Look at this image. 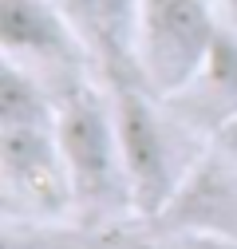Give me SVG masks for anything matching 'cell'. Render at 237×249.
<instances>
[{
    "label": "cell",
    "instance_id": "obj_1",
    "mask_svg": "<svg viewBox=\"0 0 237 249\" xmlns=\"http://www.w3.org/2000/svg\"><path fill=\"white\" fill-rule=\"evenodd\" d=\"M0 174L12 198L36 206L40 213L71 206L55 103L36 83V71L16 59H4L0 71Z\"/></svg>",
    "mask_w": 237,
    "mask_h": 249
},
{
    "label": "cell",
    "instance_id": "obj_2",
    "mask_svg": "<svg viewBox=\"0 0 237 249\" xmlns=\"http://www.w3.org/2000/svg\"><path fill=\"white\" fill-rule=\"evenodd\" d=\"M55 123L71 182V206L83 210L87 217H111L135 210L111 91L103 95L87 83H71L64 99L55 103Z\"/></svg>",
    "mask_w": 237,
    "mask_h": 249
},
{
    "label": "cell",
    "instance_id": "obj_3",
    "mask_svg": "<svg viewBox=\"0 0 237 249\" xmlns=\"http://www.w3.org/2000/svg\"><path fill=\"white\" fill-rule=\"evenodd\" d=\"M221 0H138L135 20V75L158 99H178L202 75L221 40Z\"/></svg>",
    "mask_w": 237,
    "mask_h": 249
},
{
    "label": "cell",
    "instance_id": "obj_4",
    "mask_svg": "<svg viewBox=\"0 0 237 249\" xmlns=\"http://www.w3.org/2000/svg\"><path fill=\"white\" fill-rule=\"evenodd\" d=\"M111 103H115V127H118V146L127 162V182H131V202L138 217H154L178 190L186 170L178 166L170 135L154 111L151 91L138 83V75H111Z\"/></svg>",
    "mask_w": 237,
    "mask_h": 249
},
{
    "label": "cell",
    "instance_id": "obj_5",
    "mask_svg": "<svg viewBox=\"0 0 237 249\" xmlns=\"http://www.w3.org/2000/svg\"><path fill=\"white\" fill-rule=\"evenodd\" d=\"M151 222L158 230H194L237 245V162L221 146L202 154Z\"/></svg>",
    "mask_w": 237,
    "mask_h": 249
},
{
    "label": "cell",
    "instance_id": "obj_6",
    "mask_svg": "<svg viewBox=\"0 0 237 249\" xmlns=\"http://www.w3.org/2000/svg\"><path fill=\"white\" fill-rule=\"evenodd\" d=\"M0 48L4 59L36 71L40 64H71L83 40L55 0H0Z\"/></svg>",
    "mask_w": 237,
    "mask_h": 249
},
{
    "label": "cell",
    "instance_id": "obj_7",
    "mask_svg": "<svg viewBox=\"0 0 237 249\" xmlns=\"http://www.w3.org/2000/svg\"><path fill=\"white\" fill-rule=\"evenodd\" d=\"M83 48L99 52L111 75H135V20L138 0H55Z\"/></svg>",
    "mask_w": 237,
    "mask_h": 249
},
{
    "label": "cell",
    "instance_id": "obj_8",
    "mask_svg": "<svg viewBox=\"0 0 237 249\" xmlns=\"http://www.w3.org/2000/svg\"><path fill=\"white\" fill-rule=\"evenodd\" d=\"M186 91H198L202 107L210 111L214 131L221 127L225 119L237 115V36H233V32H221V40L214 44V52H210V59H205L202 75H198ZM186 91H182V95H186Z\"/></svg>",
    "mask_w": 237,
    "mask_h": 249
},
{
    "label": "cell",
    "instance_id": "obj_9",
    "mask_svg": "<svg viewBox=\"0 0 237 249\" xmlns=\"http://www.w3.org/2000/svg\"><path fill=\"white\" fill-rule=\"evenodd\" d=\"M214 146H221V150L229 154V159L237 162V115H233V119H225L221 127L214 131Z\"/></svg>",
    "mask_w": 237,
    "mask_h": 249
},
{
    "label": "cell",
    "instance_id": "obj_10",
    "mask_svg": "<svg viewBox=\"0 0 237 249\" xmlns=\"http://www.w3.org/2000/svg\"><path fill=\"white\" fill-rule=\"evenodd\" d=\"M221 8H225V16L237 24V0H221Z\"/></svg>",
    "mask_w": 237,
    "mask_h": 249
}]
</instances>
